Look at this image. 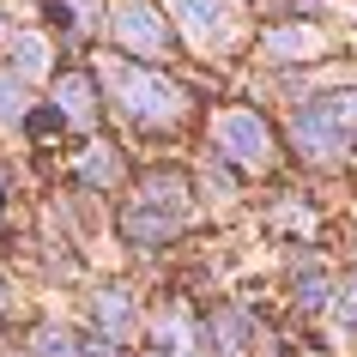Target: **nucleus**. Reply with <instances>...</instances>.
Instances as JSON below:
<instances>
[{
  "label": "nucleus",
  "mask_w": 357,
  "mask_h": 357,
  "mask_svg": "<svg viewBox=\"0 0 357 357\" xmlns=\"http://www.w3.org/2000/svg\"><path fill=\"white\" fill-rule=\"evenodd\" d=\"M225 139L236 146V158H261V151H266V133L255 128L248 115H230V121H225Z\"/></svg>",
  "instance_id": "obj_1"
},
{
  "label": "nucleus",
  "mask_w": 357,
  "mask_h": 357,
  "mask_svg": "<svg viewBox=\"0 0 357 357\" xmlns=\"http://www.w3.org/2000/svg\"><path fill=\"white\" fill-rule=\"evenodd\" d=\"M182 19L194 31H212V24H225V0H182Z\"/></svg>",
  "instance_id": "obj_2"
}]
</instances>
